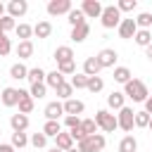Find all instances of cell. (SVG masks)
Masks as SVG:
<instances>
[{
  "label": "cell",
  "mask_w": 152,
  "mask_h": 152,
  "mask_svg": "<svg viewBox=\"0 0 152 152\" xmlns=\"http://www.w3.org/2000/svg\"><path fill=\"white\" fill-rule=\"evenodd\" d=\"M124 95H126L128 100H133V102H145V100L150 97V90H147V86H145L140 78H131V81L124 86Z\"/></svg>",
  "instance_id": "cell-1"
},
{
  "label": "cell",
  "mask_w": 152,
  "mask_h": 152,
  "mask_svg": "<svg viewBox=\"0 0 152 152\" xmlns=\"http://www.w3.org/2000/svg\"><path fill=\"white\" fill-rule=\"evenodd\" d=\"M95 124H97V128L104 131V133H114V131L119 128L116 114H112L109 109H97V112H95Z\"/></svg>",
  "instance_id": "cell-2"
},
{
  "label": "cell",
  "mask_w": 152,
  "mask_h": 152,
  "mask_svg": "<svg viewBox=\"0 0 152 152\" xmlns=\"http://www.w3.org/2000/svg\"><path fill=\"white\" fill-rule=\"evenodd\" d=\"M104 145H107V138H104L102 133H95V135H88L86 140H81V142H76V147H78V152H102V150H104Z\"/></svg>",
  "instance_id": "cell-3"
},
{
  "label": "cell",
  "mask_w": 152,
  "mask_h": 152,
  "mask_svg": "<svg viewBox=\"0 0 152 152\" xmlns=\"http://www.w3.org/2000/svg\"><path fill=\"white\" fill-rule=\"evenodd\" d=\"M121 19H124V17H121V12H119L116 5H104L102 17H100V24H102L104 28H119Z\"/></svg>",
  "instance_id": "cell-4"
},
{
  "label": "cell",
  "mask_w": 152,
  "mask_h": 152,
  "mask_svg": "<svg viewBox=\"0 0 152 152\" xmlns=\"http://www.w3.org/2000/svg\"><path fill=\"white\" fill-rule=\"evenodd\" d=\"M116 121H119V128H121L124 133H131V131L135 128V112H133V107L126 104L124 109H119Z\"/></svg>",
  "instance_id": "cell-5"
},
{
  "label": "cell",
  "mask_w": 152,
  "mask_h": 152,
  "mask_svg": "<svg viewBox=\"0 0 152 152\" xmlns=\"http://www.w3.org/2000/svg\"><path fill=\"white\" fill-rule=\"evenodd\" d=\"M95 57H97V62H100L102 69H114L116 66V59H119V52L114 48H102Z\"/></svg>",
  "instance_id": "cell-6"
},
{
  "label": "cell",
  "mask_w": 152,
  "mask_h": 152,
  "mask_svg": "<svg viewBox=\"0 0 152 152\" xmlns=\"http://www.w3.org/2000/svg\"><path fill=\"white\" fill-rule=\"evenodd\" d=\"M81 10H83L86 19H100L104 5H102L100 0H83V2H81Z\"/></svg>",
  "instance_id": "cell-7"
},
{
  "label": "cell",
  "mask_w": 152,
  "mask_h": 152,
  "mask_svg": "<svg viewBox=\"0 0 152 152\" xmlns=\"http://www.w3.org/2000/svg\"><path fill=\"white\" fill-rule=\"evenodd\" d=\"M74 7H71V0H50L48 2V14L50 17H59V14H69Z\"/></svg>",
  "instance_id": "cell-8"
},
{
  "label": "cell",
  "mask_w": 152,
  "mask_h": 152,
  "mask_svg": "<svg viewBox=\"0 0 152 152\" xmlns=\"http://www.w3.org/2000/svg\"><path fill=\"white\" fill-rule=\"evenodd\" d=\"M119 38H124V40H131V38H135V33H138V24H135V19L131 17V19H121V24H119Z\"/></svg>",
  "instance_id": "cell-9"
},
{
  "label": "cell",
  "mask_w": 152,
  "mask_h": 152,
  "mask_svg": "<svg viewBox=\"0 0 152 152\" xmlns=\"http://www.w3.org/2000/svg\"><path fill=\"white\" fill-rule=\"evenodd\" d=\"M43 114H45L48 121H59V116H64V102H59V100L48 102L45 109H43Z\"/></svg>",
  "instance_id": "cell-10"
},
{
  "label": "cell",
  "mask_w": 152,
  "mask_h": 152,
  "mask_svg": "<svg viewBox=\"0 0 152 152\" xmlns=\"http://www.w3.org/2000/svg\"><path fill=\"white\" fill-rule=\"evenodd\" d=\"M19 114H31L33 112V107H36V102H33V97H31V93L28 90H24V88H19Z\"/></svg>",
  "instance_id": "cell-11"
},
{
  "label": "cell",
  "mask_w": 152,
  "mask_h": 152,
  "mask_svg": "<svg viewBox=\"0 0 152 152\" xmlns=\"http://www.w3.org/2000/svg\"><path fill=\"white\" fill-rule=\"evenodd\" d=\"M0 102H2L5 107H17V104H19V88H12V86L2 88V93H0Z\"/></svg>",
  "instance_id": "cell-12"
},
{
  "label": "cell",
  "mask_w": 152,
  "mask_h": 152,
  "mask_svg": "<svg viewBox=\"0 0 152 152\" xmlns=\"http://www.w3.org/2000/svg\"><path fill=\"white\" fill-rule=\"evenodd\" d=\"M26 12H28V2H26V0H12V2H7V14H10L12 19L24 17Z\"/></svg>",
  "instance_id": "cell-13"
},
{
  "label": "cell",
  "mask_w": 152,
  "mask_h": 152,
  "mask_svg": "<svg viewBox=\"0 0 152 152\" xmlns=\"http://www.w3.org/2000/svg\"><path fill=\"white\" fill-rule=\"evenodd\" d=\"M107 107L109 109H124L126 107V95H124V90H112L109 95H107Z\"/></svg>",
  "instance_id": "cell-14"
},
{
  "label": "cell",
  "mask_w": 152,
  "mask_h": 152,
  "mask_svg": "<svg viewBox=\"0 0 152 152\" xmlns=\"http://www.w3.org/2000/svg\"><path fill=\"white\" fill-rule=\"evenodd\" d=\"M83 109H86V104L81 100H76V97L64 102V116H78V114H83Z\"/></svg>",
  "instance_id": "cell-15"
},
{
  "label": "cell",
  "mask_w": 152,
  "mask_h": 152,
  "mask_svg": "<svg viewBox=\"0 0 152 152\" xmlns=\"http://www.w3.org/2000/svg\"><path fill=\"white\" fill-rule=\"evenodd\" d=\"M10 126H12V133H24L28 128V116L26 114H12L10 116Z\"/></svg>",
  "instance_id": "cell-16"
},
{
  "label": "cell",
  "mask_w": 152,
  "mask_h": 152,
  "mask_svg": "<svg viewBox=\"0 0 152 152\" xmlns=\"http://www.w3.org/2000/svg\"><path fill=\"white\" fill-rule=\"evenodd\" d=\"M33 36H36V38H40V40L50 38V36H52V24H50L48 19H40V21L33 26Z\"/></svg>",
  "instance_id": "cell-17"
},
{
  "label": "cell",
  "mask_w": 152,
  "mask_h": 152,
  "mask_svg": "<svg viewBox=\"0 0 152 152\" xmlns=\"http://www.w3.org/2000/svg\"><path fill=\"white\" fill-rule=\"evenodd\" d=\"M14 55L19 57V62L28 59V57L33 55V43H31V40H19V43H17V48H14Z\"/></svg>",
  "instance_id": "cell-18"
},
{
  "label": "cell",
  "mask_w": 152,
  "mask_h": 152,
  "mask_svg": "<svg viewBox=\"0 0 152 152\" xmlns=\"http://www.w3.org/2000/svg\"><path fill=\"white\" fill-rule=\"evenodd\" d=\"M52 57H55L57 64H62V62H71V59H74V50H71L69 45H57L55 52H52Z\"/></svg>",
  "instance_id": "cell-19"
},
{
  "label": "cell",
  "mask_w": 152,
  "mask_h": 152,
  "mask_svg": "<svg viewBox=\"0 0 152 152\" xmlns=\"http://www.w3.org/2000/svg\"><path fill=\"white\" fill-rule=\"evenodd\" d=\"M55 147L62 150V152H69V150L74 147V138H71V133H69V131H62V133L55 138Z\"/></svg>",
  "instance_id": "cell-20"
},
{
  "label": "cell",
  "mask_w": 152,
  "mask_h": 152,
  "mask_svg": "<svg viewBox=\"0 0 152 152\" xmlns=\"http://www.w3.org/2000/svg\"><path fill=\"white\" fill-rule=\"evenodd\" d=\"M100 71H102V66H100L97 57H86V62H83V74H86V76H100Z\"/></svg>",
  "instance_id": "cell-21"
},
{
  "label": "cell",
  "mask_w": 152,
  "mask_h": 152,
  "mask_svg": "<svg viewBox=\"0 0 152 152\" xmlns=\"http://www.w3.org/2000/svg\"><path fill=\"white\" fill-rule=\"evenodd\" d=\"M66 21L71 24V28H76V26H81V24H86V14H83V10H81V7H74V10L66 14Z\"/></svg>",
  "instance_id": "cell-22"
},
{
  "label": "cell",
  "mask_w": 152,
  "mask_h": 152,
  "mask_svg": "<svg viewBox=\"0 0 152 152\" xmlns=\"http://www.w3.org/2000/svg\"><path fill=\"white\" fill-rule=\"evenodd\" d=\"M88 33H90V26H88V21L86 24H81V26H76V28H71V40L74 43H83L86 38H88Z\"/></svg>",
  "instance_id": "cell-23"
},
{
  "label": "cell",
  "mask_w": 152,
  "mask_h": 152,
  "mask_svg": "<svg viewBox=\"0 0 152 152\" xmlns=\"http://www.w3.org/2000/svg\"><path fill=\"white\" fill-rule=\"evenodd\" d=\"M26 76H28V69H26V64H24V62H14V64L10 66V78L21 81V78H26Z\"/></svg>",
  "instance_id": "cell-24"
},
{
  "label": "cell",
  "mask_w": 152,
  "mask_h": 152,
  "mask_svg": "<svg viewBox=\"0 0 152 152\" xmlns=\"http://www.w3.org/2000/svg\"><path fill=\"white\" fill-rule=\"evenodd\" d=\"M131 78H133V74H131V69H128V66H114V81H116V83L126 86Z\"/></svg>",
  "instance_id": "cell-25"
},
{
  "label": "cell",
  "mask_w": 152,
  "mask_h": 152,
  "mask_svg": "<svg viewBox=\"0 0 152 152\" xmlns=\"http://www.w3.org/2000/svg\"><path fill=\"white\" fill-rule=\"evenodd\" d=\"M119 152H138V140L133 135H124L119 140Z\"/></svg>",
  "instance_id": "cell-26"
},
{
  "label": "cell",
  "mask_w": 152,
  "mask_h": 152,
  "mask_svg": "<svg viewBox=\"0 0 152 152\" xmlns=\"http://www.w3.org/2000/svg\"><path fill=\"white\" fill-rule=\"evenodd\" d=\"M135 45H140V48H147V45H152V31H147V28H138V33H135Z\"/></svg>",
  "instance_id": "cell-27"
},
{
  "label": "cell",
  "mask_w": 152,
  "mask_h": 152,
  "mask_svg": "<svg viewBox=\"0 0 152 152\" xmlns=\"http://www.w3.org/2000/svg\"><path fill=\"white\" fill-rule=\"evenodd\" d=\"M43 133L48 138H57L62 133V121H45L43 124Z\"/></svg>",
  "instance_id": "cell-28"
},
{
  "label": "cell",
  "mask_w": 152,
  "mask_h": 152,
  "mask_svg": "<svg viewBox=\"0 0 152 152\" xmlns=\"http://www.w3.org/2000/svg\"><path fill=\"white\" fill-rule=\"evenodd\" d=\"M28 83L33 86V83H45V78H48V74L40 69V66H33V69H28Z\"/></svg>",
  "instance_id": "cell-29"
},
{
  "label": "cell",
  "mask_w": 152,
  "mask_h": 152,
  "mask_svg": "<svg viewBox=\"0 0 152 152\" xmlns=\"http://www.w3.org/2000/svg\"><path fill=\"white\" fill-rule=\"evenodd\" d=\"M62 83H64V76H62L57 69H55V71H50V74H48V78H45V86H48V88H55V90H57Z\"/></svg>",
  "instance_id": "cell-30"
},
{
  "label": "cell",
  "mask_w": 152,
  "mask_h": 152,
  "mask_svg": "<svg viewBox=\"0 0 152 152\" xmlns=\"http://www.w3.org/2000/svg\"><path fill=\"white\" fill-rule=\"evenodd\" d=\"M14 33H17L19 40H31V36H33V26H28V24H17Z\"/></svg>",
  "instance_id": "cell-31"
},
{
  "label": "cell",
  "mask_w": 152,
  "mask_h": 152,
  "mask_svg": "<svg viewBox=\"0 0 152 152\" xmlns=\"http://www.w3.org/2000/svg\"><path fill=\"white\" fill-rule=\"evenodd\" d=\"M69 83H71V88H74V90H81V88H88V76H86L83 71H81V74L76 71V74L71 76V81H69Z\"/></svg>",
  "instance_id": "cell-32"
},
{
  "label": "cell",
  "mask_w": 152,
  "mask_h": 152,
  "mask_svg": "<svg viewBox=\"0 0 152 152\" xmlns=\"http://www.w3.org/2000/svg\"><path fill=\"white\" fill-rule=\"evenodd\" d=\"M28 142H31V138L26 133H12V147L14 150H24Z\"/></svg>",
  "instance_id": "cell-33"
},
{
  "label": "cell",
  "mask_w": 152,
  "mask_h": 152,
  "mask_svg": "<svg viewBox=\"0 0 152 152\" xmlns=\"http://www.w3.org/2000/svg\"><path fill=\"white\" fill-rule=\"evenodd\" d=\"M102 88H104L102 76H88V88H86V90H90V93H100Z\"/></svg>",
  "instance_id": "cell-34"
},
{
  "label": "cell",
  "mask_w": 152,
  "mask_h": 152,
  "mask_svg": "<svg viewBox=\"0 0 152 152\" xmlns=\"http://www.w3.org/2000/svg\"><path fill=\"white\" fill-rule=\"evenodd\" d=\"M135 24H138V28H152V14L150 12H140L138 17H135Z\"/></svg>",
  "instance_id": "cell-35"
},
{
  "label": "cell",
  "mask_w": 152,
  "mask_h": 152,
  "mask_svg": "<svg viewBox=\"0 0 152 152\" xmlns=\"http://www.w3.org/2000/svg\"><path fill=\"white\" fill-rule=\"evenodd\" d=\"M57 71L62 74V76H74L76 74V62L71 59V62H62V64H57Z\"/></svg>",
  "instance_id": "cell-36"
},
{
  "label": "cell",
  "mask_w": 152,
  "mask_h": 152,
  "mask_svg": "<svg viewBox=\"0 0 152 152\" xmlns=\"http://www.w3.org/2000/svg\"><path fill=\"white\" fill-rule=\"evenodd\" d=\"M55 93H57V97H59V100H64V102H66V100H71L74 88H71V83H66V81H64V83H62V86H59Z\"/></svg>",
  "instance_id": "cell-37"
},
{
  "label": "cell",
  "mask_w": 152,
  "mask_h": 152,
  "mask_svg": "<svg viewBox=\"0 0 152 152\" xmlns=\"http://www.w3.org/2000/svg\"><path fill=\"white\" fill-rule=\"evenodd\" d=\"M150 114L145 112V109H140V112H135V128H147L150 126Z\"/></svg>",
  "instance_id": "cell-38"
},
{
  "label": "cell",
  "mask_w": 152,
  "mask_h": 152,
  "mask_svg": "<svg viewBox=\"0 0 152 152\" xmlns=\"http://www.w3.org/2000/svg\"><path fill=\"white\" fill-rule=\"evenodd\" d=\"M81 131H83L86 135H95V133H97L95 119H81Z\"/></svg>",
  "instance_id": "cell-39"
},
{
  "label": "cell",
  "mask_w": 152,
  "mask_h": 152,
  "mask_svg": "<svg viewBox=\"0 0 152 152\" xmlns=\"http://www.w3.org/2000/svg\"><path fill=\"white\" fill-rule=\"evenodd\" d=\"M28 93H31V97H33V100H40V97H45V93H48V86H45V83H33Z\"/></svg>",
  "instance_id": "cell-40"
},
{
  "label": "cell",
  "mask_w": 152,
  "mask_h": 152,
  "mask_svg": "<svg viewBox=\"0 0 152 152\" xmlns=\"http://www.w3.org/2000/svg\"><path fill=\"white\" fill-rule=\"evenodd\" d=\"M31 145H33L36 150H38V147H45V145H48V135H45L43 131H40V133H33V135H31Z\"/></svg>",
  "instance_id": "cell-41"
},
{
  "label": "cell",
  "mask_w": 152,
  "mask_h": 152,
  "mask_svg": "<svg viewBox=\"0 0 152 152\" xmlns=\"http://www.w3.org/2000/svg\"><path fill=\"white\" fill-rule=\"evenodd\" d=\"M116 7H119V12H133L138 7V0H119Z\"/></svg>",
  "instance_id": "cell-42"
},
{
  "label": "cell",
  "mask_w": 152,
  "mask_h": 152,
  "mask_svg": "<svg viewBox=\"0 0 152 152\" xmlns=\"http://www.w3.org/2000/svg\"><path fill=\"white\" fill-rule=\"evenodd\" d=\"M0 28H2L5 33H7V31H14V28H17V21H14L10 14H5V17L0 19Z\"/></svg>",
  "instance_id": "cell-43"
},
{
  "label": "cell",
  "mask_w": 152,
  "mask_h": 152,
  "mask_svg": "<svg viewBox=\"0 0 152 152\" xmlns=\"http://www.w3.org/2000/svg\"><path fill=\"white\" fill-rule=\"evenodd\" d=\"M10 52H12V43L7 38V33H5V36H0V57H7Z\"/></svg>",
  "instance_id": "cell-44"
},
{
  "label": "cell",
  "mask_w": 152,
  "mask_h": 152,
  "mask_svg": "<svg viewBox=\"0 0 152 152\" xmlns=\"http://www.w3.org/2000/svg\"><path fill=\"white\" fill-rule=\"evenodd\" d=\"M64 126L71 131V128H78L81 126V116H64Z\"/></svg>",
  "instance_id": "cell-45"
},
{
  "label": "cell",
  "mask_w": 152,
  "mask_h": 152,
  "mask_svg": "<svg viewBox=\"0 0 152 152\" xmlns=\"http://www.w3.org/2000/svg\"><path fill=\"white\" fill-rule=\"evenodd\" d=\"M69 133H71V138H74L76 142H81V140H86V138H88V135H86V133L81 131V126H78V128H71Z\"/></svg>",
  "instance_id": "cell-46"
},
{
  "label": "cell",
  "mask_w": 152,
  "mask_h": 152,
  "mask_svg": "<svg viewBox=\"0 0 152 152\" xmlns=\"http://www.w3.org/2000/svg\"><path fill=\"white\" fill-rule=\"evenodd\" d=\"M0 152H17L12 147V142H0Z\"/></svg>",
  "instance_id": "cell-47"
},
{
  "label": "cell",
  "mask_w": 152,
  "mask_h": 152,
  "mask_svg": "<svg viewBox=\"0 0 152 152\" xmlns=\"http://www.w3.org/2000/svg\"><path fill=\"white\" fill-rule=\"evenodd\" d=\"M145 112H147V114L152 116V95H150V97L145 100Z\"/></svg>",
  "instance_id": "cell-48"
},
{
  "label": "cell",
  "mask_w": 152,
  "mask_h": 152,
  "mask_svg": "<svg viewBox=\"0 0 152 152\" xmlns=\"http://www.w3.org/2000/svg\"><path fill=\"white\" fill-rule=\"evenodd\" d=\"M145 57L152 62V45H147V48H145Z\"/></svg>",
  "instance_id": "cell-49"
},
{
  "label": "cell",
  "mask_w": 152,
  "mask_h": 152,
  "mask_svg": "<svg viewBox=\"0 0 152 152\" xmlns=\"http://www.w3.org/2000/svg\"><path fill=\"white\" fill-rule=\"evenodd\" d=\"M5 14H7V7H5V5H2V2H0V19H2V17H5Z\"/></svg>",
  "instance_id": "cell-50"
},
{
  "label": "cell",
  "mask_w": 152,
  "mask_h": 152,
  "mask_svg": "<svg viewBox=\"0 0 152 152\" xmlns=\"http://www.w3.org/2000/svg\"><path fill=\"white\" fill-rule=\"evenodd\" d=\"M48 152H62V150H57V147H50V150H48Z\"/></svg>",
  "instance_id": "cell-51"
},
{
  "label": "cell",
  "mask_w": 152,
  "mask_h": 152,
  "mask_svg": "<svg viewBox=\"0 0 152 152\" xmlns=\"http://www.w3.org/2000/svg\"><path fill=\"white\" fill-rule=\"evenodd\" d=\"M69 152H78V147H71V150H69Z\"/></svg>",
  "instance_id": "cell-52"
},
{
  "label": "cell",
  "mask_w": 152,
  "mask_h": 152,
  "mask_svg": "<svg viewBox=\"0 0 152 152\" xmlns=\"http://www.w3.org/2000/svg\"><path fill=\"white\" fill-rule=\"evenodd\" d=\"M147 128H150V131H152V119H150V126H147Z\"/></svg>",
  "instance_id": "cell-53"
},
{
  "label": "cell",
  "mask_w": 152,
  "mask_h": 152,
  "mask_svg": "<svg viewBox=\"0 0 152 152\" xmlns=\"http://www.w3.org/2000/svg\"><path fill=\"white\" fill-rule=\"evenodd\" d=\"M0 36H5V31H2V28H0Z\"/></svg>",
  "instance_id": "cell-54"
}]
</instances>
